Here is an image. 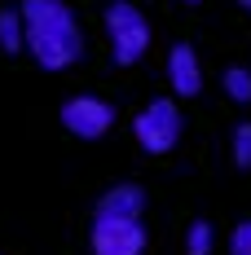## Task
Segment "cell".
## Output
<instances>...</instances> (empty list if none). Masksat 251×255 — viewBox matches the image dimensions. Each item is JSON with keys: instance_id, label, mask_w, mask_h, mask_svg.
Wrapping results in <instances>:
<instances>
[{"instance_id": "6da1fadb", "label": "cell", "mask_w": 251, "mask_h": 255, "mask_svg": "<svg viewBox=\"0 0 251 255\" xmlns=\"http://www.w3.org/2000/svg\"><path fill=\"white\" fill-rule=\"evenodd\" d=\"M22 22H26V53L44 66V71H66L75 66L84 53V35L71 13V4L62 0H22Z\"/></svg>"}, {"instance_id": "7a4b0ae2", "label": "cell", "mask_w": 251, "mask_h": 255, "mask_svg": "<svg viewBox=\"0 0 251 255\" xmlns=\"http://www.w3.org/2000/svg\"><path fill=\"white\" fill-rule=\"evenodd\" d=\"M106 35H110V53H115L119 66L141 62L146 49H150V22H146V13H141L137 4H128V0H115V4L106 9Z\"/></svg>"}, {"instance_id": "3957f363", "label": "cell", "mask_w": 251, "mask_h": 255, "mask_svg": "<svg viewBox=\"0 0 251 255\" xmlns=\"http://www.w3.org/2000/svg\"><path fill=\"white\" fill-rule=\"evenodd\" d=\"M132 136L146 154H168L181 141V110L168 97H154L137 119H132Z\"/></svg>"}, {"instance_id": "277c9868", "label": "cell", "mask_w": 251, "mask_h": 255, "mask_svg": "<svg viewBox=\"0 0 251 255\" xmlns=\"http://www.w3.org/2000/svg\"><path fill=\"white\" fill-rule=\"evenodd\" d=\"M150 233L141 229V216H106L93 220V255H141Z\"/></svg>"}, {"instance_id": "5b68a950", "label": "cell", "mask_w": 251, "mask_h": 255, "mask_svg": "<svg viewBox=\"0 0 251 255\" xmlns=\"http://www.w3.org/2000/svg\"><path fill=\"white\" fill-rule=\"evenodd\" d=\"M62 124H66V132H75L79 141H97V136H106L115 128V106L79 93V97H71L62 106Z\"/></svg>"}, {"instance_id": "8992f818", "label": "cell", "mask_w": 251, "mask_h": 255, "mask_svg": "<svg viewBox=\"0 0 251 255\" xmlns=\"http://www.w3.org/2000/svg\"><path fill=\"white\" fill-rule=\"evenodd\" d=\"M168 84L176 97H199L203 93V62L190 44H176L168 53Z\"/></svg>"}, {"instance_id": "52a82bcc", "label": "cell", "mask_w": 251, "mask_h": 255, "mask_svg": "<svg viewBox=\"0 0 251 255\" xmlns=\"http://www.w3.org/2000/svg\"><path fill=\"white\" fill-rule=\"evenodd\" d=\"M141 207H146V194L137 185H115V189L101 194L97 211H106V216H141Z\"/></svg>"}, {"instance_id": "ba28073f", "label": "cell", "mask_w": 251, "mask_h": 255, "mask_svg": "<svg viewBox=\"0 0 251 255\" xmlns=\"http://www.w3.org/2000/svg\"><path fill=\"white\" fill-rule=\"evenodd\" d=\"M0 49H4V53H22L26 49L22 9H4V13H0Z\"/></svg>"}, {"instance_id": "9c48e42d", "label": "cell", "mask_w": 251, "mask_h": 255, "mask_svg": "<svg viewBox=\"0 0 251 255\" xmlns=\"http://www.w3.org/2000/svg\"><path fill=\"white\" fill-rule=\"evenodd\" d=\"M212 247H216L212 225H207V220H194V225L185 229V251L190 255H212Z\"/></svg>"}, {"instance_id": "30bf717a", "label": "cell", "mask_w": 251, "mask_h": 255, "mask_svg": "<svg viewBox=\"0 0 251 255\" xmlns=\"http://www.w3.org/2000/svg\"><path fill=\"white\" fill-rule=\"evenodd\" d=\"M221 84H225V97H234V102H251V71H247V66H229Z\"/></svg>"}, {"instance_id": "8fae6325", "label": "cell", "mask_w": 251, "mask_h": 255, "mask_svg": "<svg viewBox=\"0 0 251 255\" xmlns=\"http://www.w3.org/2000/svg\"><path fill=\"white\" fill-rule=\"evenodd\" d=\"M229 154H234V163L247 172L251 167V124H238L234 128V141H229Z\"/></svg>"}, {"instance_id": "7c38bea8", "label": "cell", "mask_w": 251, "mask_h": 255, "mask_svg": "<svg viewBox=\"0 0 251 255\" xmlns=\"http://www.w3.org/2000/svg\"><path fill=\"white\" fill-rule=\"evenodd\" d=\"M229 255H251V220H243L229 233Z\"/></svg>"}, {"instance_id": "4fadbf2b", "label": "cell", "mask_w": 251, "mask_h": 255, "mask_svg": "<svg viewBox=\"0 0 251 255\" xmlns=\"http://www.w3.org/2000/svg\"><path fill=\"white\" fill-rule=\"evenodd\" d=\"M238 4H243V9H251V0H238Z\"/></svg>"}, {"instance_id": "5bb4252c", "label": "cell", "mask_w": 251, "mask_h": 255, "mask_svg": "<svg viewBox=\"0 0 251 255\" xmlns=\"http://www.w3.org/2000/svg\"><path fill=\"white\" fill-rule=\"evenodd\" d=\"M185 4H199V0H185Z\"/></svg>"}]
</instances>
